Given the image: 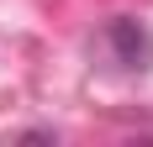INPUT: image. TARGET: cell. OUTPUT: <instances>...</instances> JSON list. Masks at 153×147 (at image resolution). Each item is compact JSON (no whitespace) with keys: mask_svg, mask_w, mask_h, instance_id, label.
Segmentation results:
<instances>
[{"mask_svg":"<svg viewBox=\"0 0 153 147\" xmlns=\"http://www.w3.org/2000/svg\"><path fill=\"white\" fill-rule=\"evenodd\" d=\"M100 37H106L111 58L122 63L127 74H143V68H153V32H148V21H137V16H111Z\"/></svg>","mask_w":153,"mask_h":147,"instance_id":"1","label":"cell"},{"mask_svg":"<svg viewBox=\"0 0 153 147\" xmlns=\"http://www.w3.org/2000/svg\"><path fill=\"white\" fill-rule=\"evenodd\" d=\"M21 142H58V137L48 132V126H32V132H21Z\"/></svg>","mask_w":153,"mask_h":147,"instance_id":"2","label":"cell"}]
</instances>
